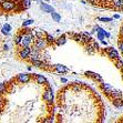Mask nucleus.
Here are the masks:
<instances>
[{"mask_svg": "<svg viewBox=\"0 0 123 123\" xmlns=\"http://www.w3.org/2000/svg\"><path fill=\"white\" fill-rule=\"evenodd\" d=\"M43 100L46 101L49 106H52V104H53V91L49 84H47L46 89L43 91Z\"/></svg>", "mask_w": 123, "mask_h": 123, "instance_id": "nucleus-1", "label": "nucleus"}, {"mask_svg": "<svg viewBox=\"0 0 123 123\" xmlns=\"http://www.w3.org/2000/svg\"><path fill=\"white\" fill-rule=\"evenodd\" d=\"M16 5H17V2L13 0H1L0 1V8L5 12L12 11L16 8Z\"/></svg>", "mask_w": 123, "mask_h": 123, "instance_id": "nucleus-2", "label": "nucleus"}, {"mask_svg": "<svg viewBox=\"0 0 123 123\" xmlns=\"http://www.w3.org/2000/svg\"><path fill=\"white\" fill-rule=\"evenodd\" d=\"M104 51L106 52L108 57H109L110 59H112V60H117V59H119V58H120L119 52H117V50L113 48V47H109V48H106Z\"/></svg>", "mask_w": 123, "mask_h": 123, "instance_id": "nucleus-3", "label": "nucleus"}, {"mask_svg": "<svg viewBox=\"0 0 123 123\" xmlns=\"http://www.w3.org/2000/svg\"><path fill=\"white\" fill-rule=\"evenodd\" d=\"M47 46V40H44L43 38H37L36 41L33 42V48L38 49V50H42L43 48H46Z\"/></svg>", "mask_w": 123, "mask_h": 123, "instance_id": "nucleus-4", "label": "nucleus"}, {"mask_svg": "<svg viewBox=\"0 0 123 123\" xmlns=\"http://www.w3.org/2000/svg\"><path fill=\"white\" fill-rule=\"evenodd\" d=\"M100 88H101V90L104 92V94L108 95L109 98L111 97V93H112V91H113V88H112L110 84H108V83H104L102 81V82H100Z\"/></svg>", "mask_w": 123, "mask_h": 123, "instance_id": "nucleus-5", "label": "nucleus"}, {"mask_svg": "<svg viewBox=\"0 0 123 123\" xmlns=\"http://www.w3.org/2000/svg\"><path fill=\"white\" fill-rule=\"evenodd\" d=\"M30 52H31V48L29 47H21V50L19 51V57L21 59H28L29 55H30Z\"/></svg>", "mask_w": 123, "mask_h": 123, "instance_id": "nucleus-6", "label": "nucleus"}, {"mask_svg": "<svg viewBox=\"0 0 123 123\" xmlns=\"http://www.w3.org/2000/svg\"><path fill=\"white\" fill-rule=\"evenodd\" d=\"M30 79H31V74H28V73H20L17 75V80L21 83H28Z\"/></svg>", "mask_w": 123, "mask_h": 123, "instance_id": "nucleus-7", "label": "nucleus"}, {"mask_svg": "<svg viewBox=\"0 0 123 123\" xmlns=\"http://www.w3.org/2000/svg\"><path fill=\"white\" fill-rule=\"evenodd\" d=\"M84 74H86V77H88V78H91V79H93V80L98 81V82H102V81H103L102 77H101L100 74H98V73H94V72L86 71V73H84Z\"/></svg>", "mask_w": 123, "mask_h": 123, "instance_id": "nucleus-8", "label": "nucleus"}, {"mask_svg": "<svg viewBox=\"0 0 123 123\" xmlns=\"http://www.w3.org/2000/svg\"><path fill=\"white\" fill-rule=\"evenodd\" d=\"M53 69H55L58 73H61V74L69 72V69L67 68V67L62 66V64H55V66H53Z\"/></svg>", "mask_w": 123, "mask_h": 123, "instance_id": "nucleus-9", "label": "nucleus"}, {"mask_svg": "<svg viewBox=\"0 0 123 123\" xmlns=\"http://www.w3.org/2000/svg\"><path fill=\"white\" fill-rule=\"evenodd\" d=\"M33 78L37 80V83L38 84H40V86H43V84H48V81H47V79L43 75H40V74H33Z\"/></svg>", "mask_w": 123, "mask_h": 123, "instance_id": "nucleus-10", "label": "nucleus"}, {"mask_svg": "<svg viewBox=\"0 0 123 123\" xmlns=\"http://www.w3.org/2000/svg\"><path fill=\"white\" fill-rule=\"evenodd\" d=\"M40 8L42 9L44 12H50V13H52V12L55 11V9L52 8L51 6L47 5V3H40Z\"/></svg>", "mask_w": 123, "mask_h": 123, "instance_id": "nucleus-11", "label": "nucleus"}, {"mask_svg": "<svg viewBox=\"0 0 123 123\" xmlns=\"http://www.w3.org/2000/svg\"><path fill=\"white\" fill-rule=\"evenodd\" d=\"M113 105L117 108H122L123 106V98H117V99H112Z\"/></svg>", "mask_w": 123, "mask_h": 123, "instance_id": "nucleus-12", "label": "nucleus"}, {"mask_svg": "<svg viewBox=\"0 0 123 123\" xmlns=\"http://www.w3.org/2000/svg\"><path fill=\"white\" fill-rule=\"evenodd\" d=\"M112 99H117V98H122V91H120V90H117V89H113V91H112L111 93V97Z\"/></svg>", "mask_w": 123, "mask_h": 123, "instance_id": "nucleus-13", "label": "nucleus"}, {"mask_svg": "<svg viewBox=\"0 0 123 123\" xmlns=\"http://www.w3.org/2000/svg\"><path fill=\"white\" fill-rule=\"evenodd\" d=\"M66 41H67L66 36H64V34H62L61 37H59L57 40H55V44H57V46H62V44H64V43H66Z\"/></svg>", "mask_w": 123, "mask_h": 123, "instance_id": "nucleus-14", "label": "nucleus"}, {"mask_svg": "<svg viewBox=\"0 0 123 123\" xmlns=\"http://www.w3.org/2000/svg\"><path fill=\"white\" fill-rule=\"evenodd\" d=\"M10 31H11V26H10V25H5V26L2 27V29H1V32H2L5 36H8V34L10 33Z\"/></svg>", "mask_w": 123, "mask_h": 123, "instance_id": "nucleus-15", "label": "nucleus"}, {"mask_svg": "<svg viewBox=\"0 0 123 123\" xmlns=\"http://www.w3.org/2000/svg\"><path fill=\"white\" fill-rule=\"evenodd\" d=\"M113 6H114V9H117V10L123 9V0H114Z\"/></svg>", "mask_w": 123, "mask_h": 123, "instance_id": "nucleus-16", "label": "nucleus"}, {"mask_svg": "<svg viewBox=\"0 0 123 123\" xmlns=\"http://www.w3.org/2000/svg\"><path fill=\"white\" fill-rule=\"evenodd\" d=\"M22 32H19V34H17L16 37H14V43L17 44V46H20L21 43V40H22Z\"/></svg>", "mask_w": 123, "mask_h": 123, "instance_id": "nucleus-17", "label": "nucleus"}, {"mask_svg": "<svg viewBox=\"0 0 123 123\" xmlns=\"http://www.w3.org/2000/svg\"><path fill=\"white\" fill-rule=\"evenodd\" d=\"M47 32L43 30H36V37L37 38H44L47 36Z\"/></svg>", "mask_w": 123, "mask_h": 123, "instance_id": "nucleus-18", "label": "nucleus"}, {"mask_svg": "<svg viewBox=\"0 0 123 123\" xmlns=\"http://www.w3.org/2000/svg\"><path fill=\"white\" fill-rule=\"evenodd\" d=\"M46 40H47V42H48L49 44H51V43H53L55 41V37H53V36H51V34H47V36H46Z\"/></svg>", "mask_w": 123, "mask_h": 123, "instance_id": "nucleus-19", "label": "nucleus"}, {"mask_svg": "<svg viewBox=\"0 0 123 123\" xmlns=\"http://www.w3.org/2000/svg\"><path fill=\"white\" fill-rule=\"evenodd\" d=\"M21 3H22L23 8L26 10V9H28L29 7H30V5H31V0H21Z\"/></svg>", "mask_w": 123, "mask_h": 123, "instance_id": "nucleus-20", "label": "nucleus"}, {"mask_svg": "<svg viewBox=\"0 0 123 123\" xmlns=\"http://www.w3.org/2000/svg\"><path fill=\"white\" fill-rule=\"evenodd\" d=\"M6 92H7V84L6 83H0V94L2 95Z\"/></svg>", "mask_w": 123, "mask_h": 123, "instance_id": "nucleus-21", "label": "nucleus"}, {"mask_svg": "<svg viewBox=\"0 0 123 123\" xmlns=\"http://www.w3.org/2000/svg\"><path fill=\"white\" fill-rule=\"evenodd\" d=\"M115 67H117V69L122 70V68H123V61L121 60L120 58H119V59H117V61H115Z\"/></svg>", "mask_w": 123, "mask_h": 123, "instance_id": "nucleus-22", "label": "nucleus"}, {"mask_svg": "<svg viewBox=\"0 0 123 123\" xmlns=\"http://www.w3.org/2000/svg\"><path fill=\"white\" fill-rule=\"evenodd\" d=\"M51 14H52V19H53V20H55V21H57V22H59V21L61 20V17H60V16H59V14L57 13V12H55V11H53Z\"/></svg>", "mask_w": 123, "mask_h": 123, "instance_id": "nucleus-23", "label": "nucleus"}, {"mask_svg": "<svg viewBox=\"0 0 123 123\" xmlns=\"http://www.w3.org/2000/svg\"><path fill=\"white\" fill-rule=\"evenodd\" d=\"M94 47L93 46H86V51H88V53L89 55H93L94 53Z\"/></svg>", "mask_w": 123, "mask_h": 123, "instance_id": "nucleus-24", "label": "nucleus"}, {"mask_svg": "<svg viewBox=\"0 0 123 123\" xmlns=\"http://www.w3.org/2000/svg\"><path fill=\"white\" fill-rule=\"evenodd\" d=\"M117 48H119V50L123 53V40H121V41L117 42Z\"/></svg>", "mask_w": 123, "mask_h": 123, "instance_id": "nucleus-25", "label": "nucleus"}, {"mask_svg": "<svg viewBox=\"0 0 123 123\" xmlns=\"http://www.w3.org/2000/svg\"><path fill=\"white\" fill-rule=\"evenodd\" d=\"M32 23H33V20H31V19H29V20L25 21V22L22 23V26H23V27H27V26H29V25H32Z\"/></svg>", "mask_w": 123, "mask_h": 123, "instance_id": "nucleus-26", "label": "nucleus"}, {"mask_svg": "<svg viewBox=\"0 0 123 123\" xmlns=\"http://www.w3.org/2000/svg\"><path fill=\"white\" fill-rule=\"evenodd\" d=\"M99 20L102 22H110V21H112V18H99Z\"/></svg>", "mask_w": 123, "mask_h": 123, "instance_id": "nucleus-27", "label": "nucleus"}, {"mask_svg": "<svg viewBox=\"0 0 123 123\" xmlns=\"http://www.w3.org/2000/svg\"><path fill=\"white\" fill-rule=\"evenodd\" d=\"M43 122H44V123H52V122H53V117H47V119H44V120H43Z\"/></svg>", "mask_w": 123, "mask_h": 123, "instance_id": "nucleus-28", "label": "nucleus"}, {"mask_svg": "<svg viewBox=\"0 0 123 123\" xmlns=\"http://www.w3.org/2000/svg\"><path fill=\"white\" fill-rule=\"evenodd\" d=\"M104 37H105V36H104L103 33L98 32V39H99V40H104Z\"/></svg>", "mask_w": 123, "mask_h": 123, "instance_id": "nucleus-29", "label": "nucleus"}, {"mask_svg": "<svg viewBox=\"0 0 123 123\" xmlns=\"http://www.w3.org/2000/svg\"><path fill=\"white\" fill-rule=\"evenodd\" d=\"M92 46L94 47L95 50H99V44H98V43L95 42V41H92Z\"/></svg>", "mask_w": 123, "mask_h": 123, "instance_id": "nucleus-30", "label": "nucleus"}, {"mask_svg": "<svg viewBox=\"0 0 123 123\" xmlns=\"http://www.w3.org/2000/svg\"><path fill=\"white\" fill-rule=\"evenodd\" d=\"M88 2H90V3H92V5H95V2H97V0H86Z\"/></svg>", "mask_w": 123, "mask_h": 123, "instance_id": "nucleus-31", "label": "nucleus"}, {"mask_svg": "<svg viewBox=\"0 0 123 123\" xmlns=\"http://www.w3.org/2000/svg\"><path fill=\"white\" fill-rule=\"evenodd\" d=\"M120 36H121V37H123V25H122V27H121V30H120Z\"/></svg>", "mask_w": 123, "mask_h": 123, "instance_id": "nucleus-32", "label": "nucleus"}, {"mask_svg": "<svg viewBox=\"0 0 123 123\" xmlns=\"http://www.w3.org/2000/svg\"><path fill=\"white\" fill-rule=\"evenodd\" d=\"M101 43H102V44H104V46H106V44H108V42H106L105 40H101Z\"/></svg>", "mask_w": 123, "mask_h": 123, "instance_id": "nucleus-33", "label": "nucleus"}, {"mask_svg": "<svg viewBox=\"0 0 123 123\" xmlns=\"http://www.w3.org/2000/svg\"><path fill=\"white\" fill-rule=\"evenodd\" d=\"M3 50H5V51H7V50H9V47H8V46H7V44H6V46L3 47Z\"/></svg>", "mask_w": 123, "mask_h": 123, "instance_id": "nucleus-34", "label": "nucleus"}, {"mask_svg": "<svg viewBox=\"0 0 123 123\" xmlns=\"http://www.w3.org/2000/svg\"><path fill=\"white\" fill-rule=\"evenodd\" d=\"M61 82L66 83V82H67V79H64V78H62V79H61Z\"/></svg>", "mask_w": 123, "mask_h": 123, "instance_id": "nucleus-35", "label": "nucleus"}, {"mask_svg": "<svg viewBox=\"0 0 123 123\" xmlns=\"http://www.w3.org/2000/svg\"><path fill=\"white\" fill-rule=\"evenodd\" d=\"M3 103H5V101H3L2 103H0V111H1V109H2V105H3Z\"/></svg>", "mask_w": 123, "mask_h": 123, "instance_id": "nucleus-36", "label": "nucleus"}, {"mask_svg": "<svg viewBox=\"0 0 123 123\" xmlns=\"http://www.w3.org/2000/svg\"><path fill=\"white\" fill-rule=\"evenodd\" d=\"M114 18H115V19H119V18H120V16H119V14H114Z\"/></svg>", "mask_w": 123, "mask_h": 123, "instance_id": "nucleus-37", "label": "nucleus"}, {"mask_svg": "<svg viewBox=\"0 0 123 123\" xmlns=\"http://www.w3.org/2000/svg\"><path fill=\"white\" fill-rule=\"evenodd\" d=\"M47 1H49V0H47Z\"/></svg>", "mask_w": 123, "mask_h": 123, "instance_id": "nucleus-38", "label": "nucleus"}]
</instances>
